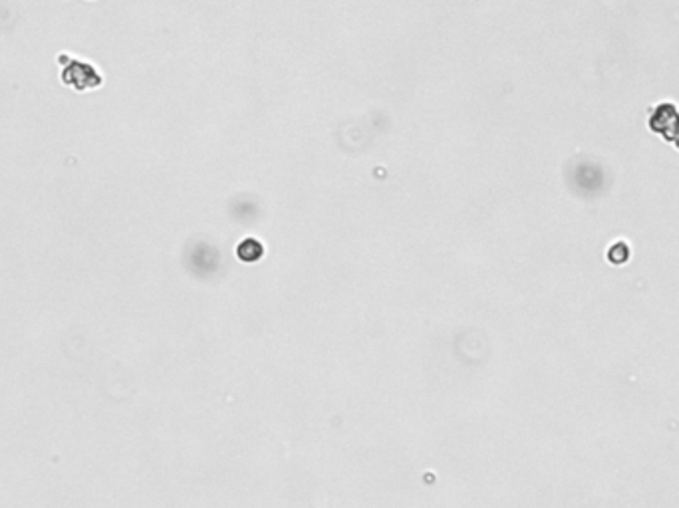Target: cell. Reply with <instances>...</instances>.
Segmentation results:
<instances>
[{"label":"cell","mask_w":679,"mask_h":508,"mask_svg":"<svg viewBox=\"0 0 679 508\" xmlns=\"http://www.w3.org/2000/svg\"><path fill=\"white\" fill-rule=\"evenodd\" d=\"M60 60V81L70 86L74 90L86 91L96 90L101 86V74L98 68L90 62L80 60V58H70L68 54L58 56Z\"/></svg>","instance_id":"6da1fadb"}]
</instances>
